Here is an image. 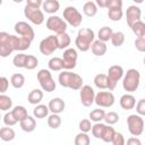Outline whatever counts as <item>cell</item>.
Listing matches in <instances>:
<instances>
[{"label": "cell", "instance_id": "obj_43", "mask_svg": "<svg viewBox=\"0 0 145 145\" xmlns=\"http://www.w3.org/2000/svg\"><path fill=\"white\" fill-rule=\"evenodd\" d=\"M39 65V60L36 57L32 56V54H28L27 58H26V62H25V69L27 70H32L34 68H36V66Z\"/></svg>", "mask_w": 145, "mask_h": 145}, {"label": "cell", "instance_id": "obj_6", "mask_svg": "<svg viewBox=\"0 0 145 145\" xmlns=\"http://www.w3.org/2000/svg\"><path fill=\"white\" fill-rule=\"evenodd\" d=\"M37 80L42 87L43 91L45 92H53L56 89V83L52 78V75L50 70L48 69H41L37 72Z\"/></svg>", "mask_w": 145, "mask_h": 145}, {"label": "cell", "instance_id": "obj_13", "mask_svg": "<svg viewBox=\"0 0 145 145\" xmlns=\"http://www.w3.org/2000/svg\"><path fill=\"white\" fill-rule=\"evenodd\" d=\"M15 32L18 35H20L22 37L28 39L29 41H33L34 36H35L33 27L29 24H27L26 22H18V23H16L15 24Z\"/></svg>", "mask_w": 145, "mask_h": 145}, {"label": "cell", "instance_id": "obj_14", "mask_svg": "<svg viewBox=\"0 0 145 145\" xmlns=\"http://www.w3.org/2000/svg\"><path fill=\"white\" fill-rule=\"evenodd\" d=\"M14 52L10 45V34L7 32H0V57H9Z\"/></svg>", "mask_w": 145, "mask_h": 145}, {"label": "cell", "instance_id": "obj_7", "mask_svg": "<svg viewBox=\"0 0 145 145\" xmlns=\"http://www.w3.org/2000/svg\"><path fill=\"white\" fill-rule=\"evenodd\" d=\"M63 18L66 20V23H68L69 25H71L72 27H78L82 22H83V17L82 14L72 6H68L63 9Z\"/></svg>", "mask_w": 145, "mask_h": 145}, {"label": "cell", "instance_id": "obj_19", "mask_svg": "<svg viewBox=\"0 0 145 145\" xmlns=\"http://www.w3.org/2000/svg\"><path fill=\"white\" fill-rule=\"evenodd\" d=\"M91 49H92L93 54H95L97 57H102L106 52V45H105V43L102 42V41H100V40L94 41L92 43V45H91Z\"/></svg>", "mask_w": 145, "mask_h": 145}, {"label": "cell", "instance_id": "obj_12", "mask_svg": "<svg viewBox=\"0 0 145 145\" xmlns=\"http://www.w3.org/2000/svg\"><path fill=\"white\" fill-rule=\"evenodd\" d=\"M94 102L96 103V105L102 106V108H110L114 104V95L111 92H99L97 94H95L94 97Z\"/></svg>", "mask_w": 145, "mask_h": 145}, {"label": "cell", "instance_id": "obj_32", "mask_svg": "<svg viewBox=\"0 0 145 145\" xmlns=\"http://www.w3.org/2000/svg\"><path fill=\"white\" fill-rule=\"evenodd\" d=\"M48 113H49V108H48L45 104H39V105H36V106L34 108V110H33V114H34V117L37 118V119H43V118H45V117L48 116Z\"/></svg>", "mask_w": 145, "mask_h": 145}, {"label": "cell", "instance_id": "obj_50", "mask_svg": "<svg viewBox=\"0 0 145 145\" xmlns=\"http://www.w3.org/2000/svg\"><path fill=\"white\" fill-rule=\"evenodd\" d=\"M9 86V80L6 77H0V93H5L8 89Z\"/></svg>", "mask_w": 145, "mask_h": 145}, {"label": "cell", "instance_id": "obj_26", "mask_svg": "<svg viewBox=\"0 0 145 145\" xmlns=\"http://www.w3.org/2000/svg\"><path fill=\"white\" fill-rule=\"evenodd\" d=\"M112 33H113V31H112L111 27H109V26H103V27H101V28L99 29V33H97L99 40L105 43L106 41H109V40L111 39Z\"/></svg>", "mask_w": 145, "mask_h": 145}, {"label": "cell", "instance_id": "obj_45", "mask_svg": "<svg viewBox=\"0 0 145 145\" xmlns=\"http://www.w3.org/2000/svg\"><path fill=\"white\" fill-rule=\"evenodd\" d=\"M111 143L113 145H125L126 140H125V137H123V135L121 133H117L116 131L114 135H113V137H112Z\"/></svg>", "mask_w": 145, "mask_h": 145}, {"label": "cell", "instance_id": "obj_44", "mask_svg": "<svg viewBox=\"0 0 145 145\" xmlns=\"http://www.w3.org/2000/svg\"><path fill=\"white\" fill-rule=\"evenodd\" d=\"M104 127H105V125H104V123L95 122V125H93V126H92V128H91V131H92L93 136H94V137H96V138H101Z\"/></svg>", "mask_w": 145, "mask_h": 145}, {"label": "cell", "instance_id": "obj_15", "mask_svg": "<svg viewBox=\"0 0 145 145\" xmlns=\"http://www.w3.org/2000/svg\"><path fill=\"white\" fill-rule=\"evenodd\" d=\"M79 96H80V102L84 106H91L94 103L95 93H94V89L89 85H83L80 87Z\"/></svg>", "mask_w": 145, "mask_h": 145}, {"label": "cell", "instance_id": "obj_17", "mask_svg": "<svg viewBox=\"0 0 145 145\" xmlns=\"http://www.w3.org/2000/svg\"><path fill=\"white\" fill-rule=\"evenodd\" d=\"M65 106H66L65 101H63L62 99H60V97H54V99L50 100L49 105H48L49 111H51V112L54 113V114L61 113V112L65 110Z\"/></svg>", "mask_w": 145, "mask_h": 145}, {"label": "cell", "instance_id": "obj_33", "mask_svg": "<svg viewBox=\"0 0 145 145\" xmlns=\"http://www.w3.org/2000/svg\"><path fill=\"white\" fill-rule=\"evenodd\" d=\"M110 41H111L112 45H114V46H121L123 44V42H125V34L122 32H120V31L113 32Z\"/></svg>", "mask_w": 145, "mask_h": 145}, {"label": "cell", "instance_id": "obj_53", "mask_svg": "<svg viewBox=\"0 0 145 145\" xmlns=\"http://www.w3.org/2000/svg\"><path fill=\"white\" fill-rule=\"evenodd\" d=\"M1 5H2V0H0V6H1Z\"/></svg>", "mask_w": 145, "mask_h": 145}, {"label": "cell", "instance_id": "obj_2", "mask_svg": "<svg viewBox=\"0 0 145 145\" xmlns=\"http://www.w3.org/2000/svg\"><path fill=\"white\" fill-rule=\"evenodd\" d=\"M59 84L62 87H68L71 89H80L83 86V78L75 72H70L68 70H65L59 74Z\"/></svg>", "mask_w": 145, "mask_h": 145}, {"label": "cell", "instance_id": "obj_18", "mask_svg": "<svg viewBox=\"0 0 145 145\" xmlns=\"http://www.w3.org/2000/svg\"><path fill=\"white\" fill-rule=\"evenodd\" d=\"M136 105V100L131 94H123L120 97V106L123 110H131Z\"/></svg>", "mask_w": 145, "mask_h": 145}, {"label": "cell", "instance_id": "obj_1", "mask_svg": "<svg viewBox=\"0 0 145 145\" xmlns=\"http://www.w3.org/2000/svg\"><path fill=\"white\" fill-rule=\"evenodd\" d=\"M94 32L91 28H80L77 33V37L75 40V44L77 49L82 52H86L89 50L92 43L94 42Z\"/></svg>", "mask_w": 145, "mask_h": 145}, {"label": "cell", "instance_id": "obj_30", "mask_svg": "<svg viewBox=\"0 0 145 145\" xmlns=\"http://www.w3.org/2000/svg\"><path fill=\"white\" fill-rule=\"evenodd\" d=\"M131 31L134 32V34L138 37H144L145 36V24L142 20H138L136 23H134L130 26Z\"/></svg>", "mask_w": 145, "mask_h": 145}, {"label": "cell", "instance_id": "obj_34", "mask_svg": "<svg viewBox=\"0 0 145 145\" xmlns=\"http://www.w3.org/2000/svg\"><path fill=\"white\" fill-rule=\"evenodd\" d=\"M94 84L97 88L104 89L108 88V82H106V75L105 74H97L94 77Z\"/></svg>", "mask_w": 145, "mask_h": 145}, {"label": "cell", "instance_id": "obj_35", "mask_svg": "<svg viewBox=\"0 0 145 145\" xmlns=\"http://www.w3.org/2000/svg\"><path fill=\"white\" fill-rule=\"evenodd\" d=\"M122 9L121 8H110L108 10V17L112 20V22H118L122 18Z\"/></svg>", "mask_w": 145, "mask_h": 145}, {"label": "cell", "instance_id": "obj_4", "mask_svg": "<svg viewBox=\"0 0 145 145\" xmlns=\"http://www.w3.org/2000/svg\"><path fill=\"white\" fill-rule=\"evenodd\" d=\"M127 126L133 136H139L144 131V119L138 114H130L127 118Z\"/></svg>", "mask_w": 145, "mask_h": 145}, {"label": "cell", "instance_id": "obj_24", "mask_svg": "<svg viewBox=\"0 0 145 145\" xmlns=\"http://www.w3.org/2000/svg\"><path fill=\"white\" fill-rule=\"evenodd\" d=\"M43 99V92L39 88H35V89H32L27 96V100L31 104H39Z\"/></svg>", "mask_w": 145, "mask_h": 145}, {"label": "cell", "instance_id": "obj_29", "mask_svg": "<svg viewBox=\"0 0 145 145\" xmlns=\"http://www.w3.org/2000/svg\"><path fill=\"white\" fill-rule=\"evenodd\" d=\"M48 67L50 70L52 71H59L61 69H63V62H62V59L61 58H58V57H54V58H51L48 62Z\"/></svg>", "mask_w": 145, "mask_h": 145}, {"label": "cell", "instance_id": "obj_49", "mask_svg": "<svg viewBox=\"0 0 145 145\" xmlns=\"http://www.w3.org/2000/svg\"><path fill=\"white\" fill-rule=\"evenodd\" d=\"M136 111L138 113V116H145V99H142L138 101V103L136 104Z\"/></svg>", "mask_w": 145, "mask_h": 145}, {"label": "cell", "instance_id": "obj_42", "mask_svg": "<svg viewBox=\"0 0 145 145\" xmlns=\"http://www.w3.org/2000/svg\"><path fill=\"white\" fill-rule=\"evenodd\" d=\"M109 126L110 125H114L119 121V114L114 111H111V112H108L104 114V119H103Z\"/></svg>", "mask_w": 145, "mask_h": 145}, {"label": "cell", "instance_id": "obj_41", "mask_svg": "<svg viewBox=\"0 0 145 145\" xmlns=\"http://www.w3.org/2000/svg\"><path fill=\"white\" fill-rule=\"evenodd\" d=\"M26 58H27V54H24V53H18L12 59V63L15 67L17 68H24L25 67V62H26Z\"/></svg>", "mask_w": 145, "mask_h": 145}, {"label": "cell", "instance_id": "obj_16", "mask_svg": "<svg viewBox=\"0 0 145 145\" xmlns=\"http://www.w3.org/2000/svg\"><path fill=\"white\" fill-rule=\"evenodd\" d=\"M140 16H142V11L137 6H129L126 11V19L128 26L130 27L134 23L140 20Z\"/></svg>", "mask_w": 145, "mask_h": 145}, {"label": "cell", "instance_id": "obj_48", "mask_svg": "<svg viewBox=\"0 0 145 145\" xmlns=\"http://www.w3.org/2000/svg\"><path fill=\"white\" fill-rule=\"evenodd\" d=\"M135 46L139 52L145 51V37H137L135 40Z\"/></svg>", "mask_w": 145, "mask_h": 145}, {"label": "cell", "instance_id": "obj_22", "mask_svg": "<svg viewBox=\"0 0 145 145\" xmlns=\"http://www.w3.org/2000/svg\"><path fill=\"white\" fill-rule=\"evenodd\" d=\"M97 6L101 8H122V1L121 0H96Z\"/></svg>", "mask_w": 145, "mask_h": 145}, {"label": "cell", "instance_id": "obj_38", "mask_svg": "<svg viewBox=\"0 0 145 145\" xmlns=\"http://www.w3.org/2000/svg\"><path fill=\"white\" fill-rule=\"evenodd\" d=\"M104 114H105L104 110H102V109H95V110H93V111L89 112V119L92 121H94V122H101L104 119Z\"/></svg>", "mask_w": 145, "mask_h": 145}, {"label": "cell", "instance_id": "obj_11", "mask_svg": "<svg viewBox=\"0 0 145 145\" xmlns=\"http://www.w3.org/2000/svg\"><path fill=\"white\" fill-rule=\"evenodd\" d=\"M61 59L63 62V69L66 70L74 69L77 62V51L72 48H68L63 51V56Z\"/></svg>", "mask_w": 145, "mask_h": 145}, {"label": "cell", "instance_id": "obj_31", "mask_svg": "<svg viewBox=\"0 0 145 145\" xmlns=\"http://www.w3.org/2000/svg\"><path fill=\"white\" fill-rule=\"evenodd\" d=\"M10 84L15 87V88H22L25 84V77L23 74H14L11 77H10Z\"/></svg>", "mask_w": 145, "mask_h": 145}, {"label": "cell", "instance_id": "obj_39", "mask_svg": "<svg viewBox=\"0 0 145 145\" xmlns=\"http://www.w3.org/2000/svg\"><path fill=\"white\" fill-rule=\"evenodd\" d=\"M48 125H49V127L52 128V129L59 128L60 125H61V118L59 117V114L52 113L51 116H49V118H48Z\"/></svg>", "mask_w": 145, "mask_h": 145}, {"label": "cell", "instance_id": "obj_36", "mask_svg": "<svg viewBox=\"0 0 145 145\" xmlns=\"http://www.w3.org/2000/svg\"><path fill=\"white\" fill-rule=\"evenodd\" d=\"M114 133L116 131H114L113 127H110V126L105 125V127L103 129V133H102V136H101V139L103 142H105V143H110L112 140V137H113Z\"/></svg>", "mask_w": 145, "mask_h": 145}, {"label": "cell", "instance_id": "obj_10", "mask_svg": "<svg viewBox=\"0 0 145 145\" xmlns=\"http://www.w3.org/2000/svg\"><path fill=\"white\" fill-rule=\"evenodd\" d=\"M24 15L29 22H32L35 25H41L44 22V15L40 8H32V7L25 6Z\"/></svg>", "mask_w": 145, "mask_h": 145}, {"label": "cell", "instance_id": "obj_47", "mask_svg": "<svg viewBox=\"0 0 145 145\" xmlns=\"http://www.w3.org/2000/svg\"><path fill=\"white\" fill-rule=\"evenodd\" d=\"M91 128H92V125H91V121L88 119H83L80 122H79V129L82 133H88L91 131Z\"/></svg>", "mask_w": 145, "mask_h": 145}, {"label": "cell", "instance_id": "obj_25", "mask_svg": "<svg viewBox=\"0 0 145 145\" xmlns=\"http://www.w3.org/2000/svg\"><path fill=\"white\" fill-rule=\"evenodd\" d=\"M11 113H12L14 118L17 120V122H18V121L20 122L22 120H24V119L28 116L27 110H26L23 105H16V106L11 110Z\"/></svg>", "mask_w": 145, "mask_h": 145}, {"label": "cell", "instance_id": "obj_3", "mask_svg": "<svg viewBox=\"0 0 145 145\" xmlns=\"http://www.w3.org/2000/svg\"><path fill=\"white\" fill-rule=\"evenodd\" d=\"M139 82H140V74L137 69H128L126 75L123 76V80H122V87L125 91L131 93L135 92L138 86H139Z\"/></svg>", "mask_w": 145, "mask_h": 145}, {"label": "cell", "instance_id": "obj_46", "mask_svg": "<svg viewBox=\"0 0 145 145\" xmlns=\"http://www.w3.org/2000/svg\"><path fill=\"white\" fill-rule=\"evenodd\" d=\"M3 122H5V125H6V126H8V127L14 126V125H16V123H17V120L14 118V116H12L11 111H10V112H7V113L3 116Z\"/></svg>", "mask_w": 145, "mask_h": 145}, {"label": "cell", "instance_id": "obj_51", "mask_svg": "<svg viewBox=\"0 0 145 145\" xmlns=\"http://www.w3.org/2000/svg\"><path fill=\"white\" fill-rule=\"evenodd\" d=\"M42 0H27L26 1V6L32 7V8H40L42 6Z\"/></svg>", "mask_w": 145, "mask_h": 145}, {"label": "cell", "instance_id": "obj_5", "mask_svg": "<svg viewBox=\"0 0 145 145\" xmlns=\"http://www.w3.org/2000/svg\"><path fill=\"white\" fill-rule=\"evenodd\" d=\"M123 77V69L121 66L113 65L109 68L108 75H106V82H108V88L110 91H113L117 86L118 80H120Z\"/></svg>", "mask_w": 145, "mask_h": 145}, {"label": "cell", "instance_id": "obj_40", "mask_svg": "<svg viewBox=\"0 0 145 145\" xmlns=\"http://www.w3.org/2000/svg\"><path fill=\"white\" fill-rule=\"evenodd\" d=\"M91 139L86 133H79L75 137V145H89Z\"/></svg>", "mask_w": 145, "mask_h": 145}, {"label": "cell", "instance_id": "obj_54", "mask_svg": "<svg viewBox=\"0 0 145 145\" xmlns=\"http://www.w3.org/2000/svg\"><path fill=\"white\" fill-rule=\"evenodd\" d=\"M0 119H1V116H0Z\"/></svg>", "mask_w": 145, "mask_h": 145}, {"label": "cell", "instance_id": "obj_37", "mask_svg": "<svg viewBox=\"0 0 145 145\" xmlns=\"http://www.w3.org/2000/svg\"><path fill=\"white\" fill-rule=\"evenodd\" d=\"M11 106H12V100L5 94H0V110L8 111L9 109H11Z\"/></svg>", "mask_w": 145, "mask_h": 145}, {"label": "cell", "instance_id": "obj_27", "mask_svg": "<svg viewBox=\"0 0 145 145\" xmlns=\"http://www.w3.org/2000/svg\"><path fill=\"white\" fill-rule=\"evenodd\" d=\"M0 138L3 142H10L15 138V130L10 127H2L0 129Z\"/></svg>", "mask_w": 145, "mask_h": 145}, {"label": "cell", "instance_id": "obj_52", "mask_svg": "<svg viewBox=\"0 0 145 145\" xmlns=\"http://www.w3.org/2000/svg\"><path fill=\"white\" fill-rule=\"evenodd\" d=\"M125 144L126 145H142V142L137 137H130L127 139V143H125Z\"/></svg>", "mask_w": 145, "mask_h": 145}, {"label": "cell", "instance_id": "obj_23", "mask_svg": "<svg viewBox=\"0 0 145 145\" xmlns=\"http://www.w3.org/2000/svg\"><path fill=\"white\" fill-rule=\"evenodd\" d=\"M56 36H57V41H58V49H61V50L68 49V46L70 45V42H71L69 34H67L65 32V33L58 34Z\"/></svg>", "mask_w": 145, "mask_h": 145}, {"label": "cell", "instance_id": "obj_8", "mask_svg": "<svg viewBox=\"0 0 145 145\" xmlns=\"http://www.w3.org/2000/svg\"><path fill=\"white\" fill-rule=\"evenodd\" d=\"M40 52L44 56L52 54L58 49V41L56 35H49L40 42Z\"/></svg>", "mask_w": 145, "mask_h": 145}, {"label": "cell", "instance_id": "obj_20", "mask_svg": "<svg viewBox=\"0 0 145 145\" xmlns=\"http://www.w3.org/2000/svg\"><path fill=\"white\" fill-rule=\"evenodd\" d=\"M20 128L26 133H32L36 128V121L33 117L27 116L24 120L20 121Z\"/></svg>", "mask_w": 145, "mask_h": 145}, {"label": "cell", "instance_id": "obj_21", "mask_svg": "<svg viewBox=\"0 0 145 145\" xmlns=\"http://www.w3.org/2000/svg\"><path fill=\"white\" fill-rule=\"evenodd\" d=\"M42 7H43V10L48 14H54L59 10V7H60V3L59 1L57 0H45L42 2Z\"/></svg>", "mask_w": 145, "mask_h": 145}, {"label": "cell", "instance_id": "obj_28", "mask_svg": "<svg viewBox=\"0 0 145 145\" xmlns=\"http://www.w3.org/2000/svg\"><path fill=\"white\" fill-rule=\"evenodd\" d=\"M83 11H84V14H85L87 17H93V16H95L96 12H97V7H96L95 2H93V1H87V2H85L84 6H83Z\"/></svg>", "mask_w": 145, "mask_h": 145}, {"label": "cell", "instance_id": "obj_9", "mask_svg": "<svg viewBox=\"0 0 145 145\" xmlns=\"http://www.w3.org/2000/svg\"><path fill=\"white\" fill-rule=\"evenodd\" d=\"M45 25H46V28L49 31L54 32L57 35L65 33L67 29V23L62 18H60L59 16H50L48 18Z\"/></svg>", "mask_w": 145, "mask_h": 145}]
</instances>
